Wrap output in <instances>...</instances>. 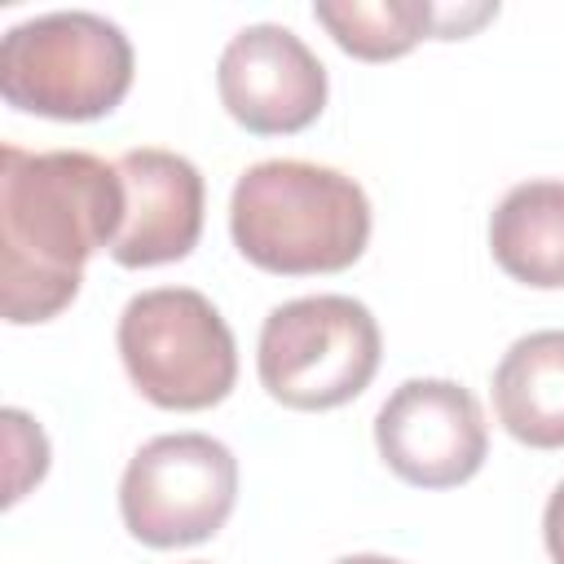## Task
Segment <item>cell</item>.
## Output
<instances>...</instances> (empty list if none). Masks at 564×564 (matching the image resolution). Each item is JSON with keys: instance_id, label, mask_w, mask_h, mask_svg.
I'll return each mask as SVG.
<instances>
[{"instance_id": "obj_1", "label": "cell", "mask_w": 564, "mask_h": 564, "mask_svg": "<svg viewBox=\"0 0 564 564\" xmlns=\"http://www.w3.org/2000/svg\"><path fill=\"white\" fill-rule=\"evenodd\" d=\"M123 185L88 150H0V308L13 326L57 317L93 251L115 242Z\"/></svg>"}, {"instance_id": "obj_2", "label": "cell", "mask_w": 564, "mask_h": 564, "mask_svg": "<svg viewBox=\"0 0 564 564\" xmlns=\"http://www.w3.org/2000/svg\"><path fill=\"white\" fill-rule=\"evenodd\" d=\"M229 234L264 273H339L357 264L370 242V198L339 167L269 159L238 176Z\"/></svg>"}, {"instance_id": "obj_3", "label": "cell", "mask_w": 564, "mask_h": 564, "mask_svg": "<svg viewBox=\"0 0 564 564\" xmlns=\"http://www.w3.org/2000/svg\"><path fill=\"white\" fill-rule=\"evenodd\" d=\"M132 88V44L97 13H40L0 40V93L13 110L84 123L110 115Z\"/></svg>"}, {"instance_id": "obj_4", "label": "cell", "mask_w": 564, "mask_h": 564, "mask_svg": "<svg viewBox=\"0 0 564 564\" xmlns=\"http://www.w3.org/2000/svg\"><path fill=\"white\" fill-rule=\"evenodd\" d=\"M119 357L132 388L163 410H207L234 392L238 348L216 304L189 286H154L119 317Z\"/></svg>"}, {"instance_id": "obj_5", "label": "cell", "mask_w": 564, "mask_h": 564, "mask_svg": "<svg viewBox=\"0 0 564 564\" xmlns=\"http://www.w3.org/2000/svg\"><path fill=\"white\" fill-rule=\"evenodd\" d=\"M379 322L352 295L278 304L260 326V383L291 410H335L361 397L379 370Z\"/></svg>"}, {"instance_id": "obj_6", "label": "cell", "mask_w": 564, "mask_h": 564, "mask_svg": "<svg viewBox=\"0 0 564 564\" xmlns=\"http://www.w3.org/2000/svg\"><path fill=\"white\" fill-rule=\"evenodd\" d=\"M238 458L229 445L203 432H176L145 441L119 485V511L145 546H194L207 542L234 511Z\"/></svg>"}, {"instance_id": "obj_7", "label": "cell", "mask_w": 564, "mask_h": 564, "mask_svg": "<svg viewBox=\"0 0 564 564\" xmlns=\"http://www.w3.org/2000/svg\"><path fill=\"white\" fill-rule=\"evenodd\" d=\"M379 458L419 489L471 480L489 454L480 401L454 379H405L375 414Z\"/></svg>"}, {"instance_id": "obj_8", "label": "cell", "mask_w": 564, "mask_h": 564, "mask_svg": "<svg viewBox=\"0 0 564 564\" xmlns=\"http://www.w3.org/2000/svg\"><path fill=\"white\" fill-rule=\"evenodd\" d=\"M216 88L234 123L256 137H286L304 132L322 115L326 66L291 26L256 22L225 44Z\"/></svg>"}, {"instance_id": "obj_9", "label": "cell", "mask_w": 564, "mask_h": 564, "mask_svg": "<svg viewBox=\"0 0 564 564\" xmlns=\"http://www.w3.org/2000/svg\"><path fill=\"white\" fill-rule=\"evenodd\" d=\"M123 212L110 256L123 269H154L185 260L203 234V176L185 154L128 150L119 163Z\"/></svg>"}, {"instance_id": "obj_10", "label": "cell", "mask_w": 564, "mask_h": 564, "mask_svg": "<svg viewBox=\"0 0 564 564\" xmlns=\"http://www.w3.org/2000/svg\"><path fill=\"white\" fill-rule=\"evenodd\" d=\"M494 410L520 445H564V330H533L502 352L494 370Z\"/></svg>"}, {"instance_id": "obj_11", "label": "cell", "mask_w": 564, "mask_h": 564, "mask_svg": "<svg viewBox=\"0 0 564 564\" xmlns=\"http://www.w3.org/2000/svg\"><path fill=\"white\" fill-rule=\"evenodd\" d=\"M498 269L524 286H564V181H524L507 189L489 220Z\"/></svg>"}, {"instance_id": "obj_12", "label": "cell", "mask_w": 564, "mask_h": 564, "mask_svg": "<svg viewBox=\"0 0 564 564\" xmlns=\"http://www.w3.org/2000/svg\"><path fill=\"white\" fill-rule=\"evenodd\" d=\"M313 18L330 31V40L361 62L405 57L423 35L436 31V9L419 0H322Z\"/></svg>"}, {"instance_id": "obj_13", "label": "cell", "mask_w": 564, "mask_h": 564, "mask_svg": "<svg viewBox=\"0 0 564 564\" xmlns=\"http://www.w3.org/2000/svg\"><path fill=\"white\" fill-rule=\"evenodd\" d=\"M542 538L555 564H564V480L555 485V494L546 498V516H542Z\"/></svg>"}, {"instance_id": "obj_14", "label": "cell", "mask_w": 564, "mask_h": 564, "mask_svg": "<svg viewBox=\"0 0 564 564\" xmlns=\"http://www.w3.org/2000/svg\"><path fill=\"white\" fill-rule=\"evenodd\" d=\"M335 564H401V560H388V555H344Z\"/></svg>"}]
</instances>
